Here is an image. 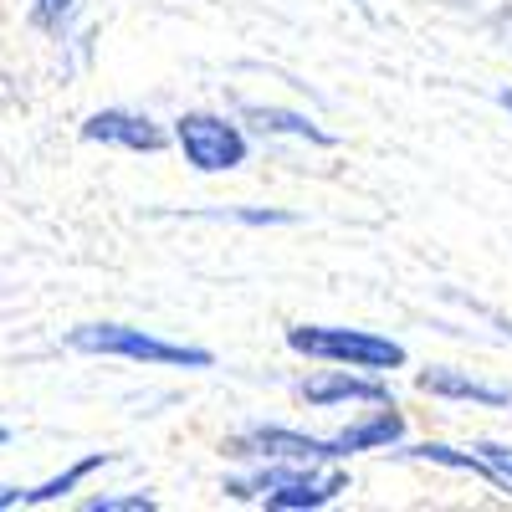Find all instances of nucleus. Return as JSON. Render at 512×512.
<instances>
[{"label": "nucleus", "mask_w": 512, "mask_h": 512, "mask_svg": "<svg viewBox=\"0 0 512 512\" xmlns=\"http://www.w3.org/2000/svg\"><path fill=\"white\" fill-rule=\"evenodd\" d=\"M221 492L267 512H318L354 492V477L344 472V461H256L251 472H231Z\"/></svg>", "instance_id": "1"}, {"label": "nucleus", "mask_w": 512, "mask_h": 512, "mask_svg": "<svg viewBox=\"0 0 512 512\" xmlns=\"http://www.w3.org/2000/svg\"><path fill=\"white\" fill-rule=\"evenodd\" d=\"M67 349L88 354V359H123V364H144V369H216V354L200 344H175L149 328L134 323H77L67 328Z\"/></svg>", "instance_id": "2"}, {"label": "nucleus", "mask_w": 512, "mask_h": 512, "mask_svg": "<svg viewBox=\"0 0 512 512\" xmlns=\"http://www.w3.org/2000/svg\"><path fill=\"white\" fill-rule=\"evenodd\" d=\"M287 349L313 364H349L364 374H395L410 364V349L400 338L374 333V328H344V323H292Z\"/></svg>", "instance_id": "3"}, {"label": "nucleus", "mask_w": 512, "mask_h": 512, "mask_svg": "<svg viewBox=\"0 0 512 512\" xmlns=\"http://www.w3.org/2000/svg\"><path fill=\"white\" fill-rule=\"evenodd\" d=\"M175 149L185 154V164L195 175H231L251 159V139L246 128L226 113H210V108H190L175 118Z\"/></svg>", "instance_id": "4"}, {"label": "nucleus", "mask_w": 512, "mask_h": 512, "mask_svg": "<svg viewBox=\"0 0 512 512\" xmlns=\"http://www.w3.org/2000/svg\"><path fill=\"white\" fill-rule=\"evenodd\" d=\"M221 456L226 461H344L333 446V436H308V431H292V425H277V420H256V425H241L221 441Z\"/></svg>", "instance_id": "5"}, {"label": "nucleus", "mask_w": 512, "mask_h": 512, "mask_svg": "<svg viewBox=\"0 0 512 512\" xmlns=\"http://www.w3.org/2000/svg\"><path fill=\"white\" fill-rule=\"evenodd\" d=\"M82 144H103V149H123V154H164L175 144V128H164L159 118L139 113V108H98L77 123Z\"/></svg>", "instance_id": "6"}, {"label": "nucleus", "mask_w": 512, "mask_h": 512, "mask_svg": "<svg viewBox=\"0 0 512 512\" xmlns=\"http://www.w3.org/2000/svg\"><path fill=\"white\" fill-rule=\"evenodd\" d=\"M303 395L313 410H333V405H384V400H395L390 390V379L384 374H364V369H349V364H333L313 379H303Z\"/></svg>", "instance_id": "7"}, {"label": "nucleus", "mask_w": 512, "mask_h": 512, "mask_svg": "<svg viewBox=\"0 0 512 512\" xmlns=\"http://www.w3.org/2000/svg\"><path fill=\"white\" fill-rule=\"evenodd\" d=\"M415 390L431 395V400H461V405H487V410H512V390L502 384H487V379H472L466 369H451V364H431L415 374Z\"/></svg>", "instance_id": "8"}, {"label": "nucleus", "mask_w": 512, "mask_h": 512, "mask_svg": "<svg viewBox=\"0 0 512 512\" xmlns=\"http://www.w3.org/2000/svg\"><path fill=\"white\" fill-rule=\"evenodd\" d=\"M405 410L395 405V400H384V405H374L369 415H359V420H349L344 431L333 436V446H338V456H364V451H395L400 441H405Z\"/></svg>", "instance_id": "9"}, {"label": "nucleus", "mask_w": 512, "mask_h": 512, "mask_svg": "<svg viewBox=\"0 0 512 512\" xmlns=\"http://www.w3.org/2000/svg\"><path fill=\"white\" fill-rule=\"evenodd\" d=\"M384 456H400V461H425V466H441V472H466V477H482V482H492L497 492H512V482L497 472V466L477 451V446H446V441H420V446H395V451H384Z\"/></svg>", "instance_id": "10"}, {"label": "nucleus", "mask_w": 512, "mask_h": 512, "mask_svg": "<svg viewBox=\"0 0 512 512\" xmlns=\"http://www.w3.org/2000/svg\"><path fill=\"white\" fill-rule=\"evenodd\" d=\"M241 118L256 128V134H267V139H297V144H318V149H333L338 134H328V128L308 113H297V108H277V103H246Z\"/></svg>", "instance_id": "11"}, {"label": "nucleus", "mask_w": 512, "mask_h": 512, "mask_svg": "<svg viewBox=\"0 0 512 512\" xmlns=\"http://www.w3.org/2000/svg\"><path fill=\"white\" fill-rule=\"evenodd\" d=\"M123 456L118 451H93V456H82V461H72V466H62L57 477H47V482H36V487H26L21 492V507H52V502H67L82 482H88L93 472H103V466H118Z\"/></svg>", "instance_id": "12"}, {"label": "nucleus", "mask_w": 512, "mask_h": 512, "mask_svg": "<svg viewBox=\"0 0 512 512\" xmlns=\"http://www.w3.org/2000/svg\"><path fill=\"white\" fill-rule=\"evenodd\" d=\"M77 21V0H31V26L47 31V36H67Z\"/></svg>", "instance_id": "13"}, {"label": "nucleus", "mask_w": 512, "mask_h": 512, "mask_svg": "<svg viewBox=\"0 0 512 512\" xmlns=\"http://www.w3.org/2000/svg\"><path fill=\"white\" fill-rule=\"evenodd\" d=\"M82 507H88V512H154L159 497L154 492H98V497H88Z\"/></svg>", "instance_id": "14"}, {"label": "nucleus", "mask_w": 512, "mask_h": 512, "mask_svg": "<svg viewBox=\"0 0 512 512\" xmlns=\"http://www.w3.org/2000/svg\"><path fill=\"white\" fill-rule=\"evenodd\" d=\"M216 221H241V226H292V210H221Z\"/></svg>", "instance_id": "15"}, {"label": "nucleus", "mask_w": 512, "mask_h": 512, "mask_svg": "<svg viewBox=\"0 0 512 512\" xmlns=\"http://www.w3.org/2000/svg\"><path fill=\"white\" fill-rule=\"evenodd\" d=\"M477 451L497 466V472H502L507 482H512V451H507V446H497V441H477Z\"/></svg>", "instance_id": "16"}, {"label": "nucleus", "mask_w": 512, "mask_h": 512, "mask_svg": "<svg viewBox=\"0 0 512 512\" xmlns=\"http://www.w3.org/2000/svg\"><path fill=\"white\" fill-rule=\"evenodd\" d=\"M21 492H26V487H0V512H11V507H21Z\"/></svg>", "instance_id": "17"}, {"label": "nucleus", "mask_w": 512, "mask_h": 512, "mask_svg": "<svg viewBox=\"0 0 512 512\" xmlns=\"http://www.w3.org/2000/svg\"><path fill=\"white\" fill-rule=\"evenodd\" d=\"M497 108H502V113L512 118V88H497Z\"/></svg>", "instance_id": "18"}, {"label": "nucleus", "mask_w": 512, "mask_h": 512, "mask_svg": "<svg viewBox=\"0 0 512 512\" xmlns=\"http://www.w3.org/2000/svg\"><path fill=\"white\" fill-rule=\"evenodd\" d=\"M16 441V431H11V425H0V446H11Z\"/></svg>", "instance_id": "19"}]
</instances>
